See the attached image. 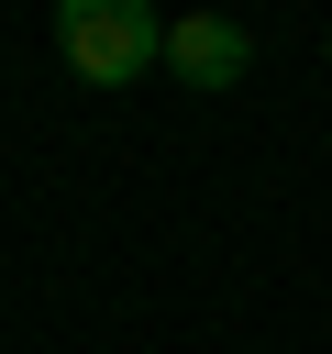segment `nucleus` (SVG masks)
Wrapping results in <instances>:
<instances>
[{
	"instance_id": "obj_1",
	"label": "nucleus",
	"mask_w": 332,
	"mask_h": 354,
	"mask_svg": "<svg viewBox=\"0 0 332 354\" xmlns=\"http://www.w3.org/2000/svg\"><path fill=\"white\" fill-rule=\"evenodd\" d=\"M55 55L89 88H133L144 66H166V22L155 0H55Z\"/></svg>"
},
{
	"instance_id": "obj_2",
	"label": "nucleus",
	"mask_w": 332,
	"mask_h": 354,
	"mask_svg": "<svg viewBox=\"0 0 332 354\" xmlns=\"http://www.w3.org/2000/svg\"><path fill=\"white\" fill-rule=\"evenodd\" d=\"M166 77H188V88H243V77H255V33L221 22V11H188V22H166Z\"/></svg>"
},
{
	"instance_id": "obj_3",
	"label": "nucleus",
	"mask_w": 332,
	"mask_h": 354,
	"mask_svg": "<svg viewBox=\"0 0 332 354\" xmlns=\"http://www.w3.org/2000/svg\"><path fill=\"white\" fill-rule=\"evenodd\" d=\"M321 55H332V33H321Z\"/></svg>"
}]
</instances>
